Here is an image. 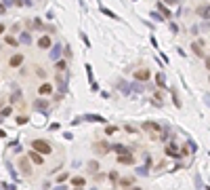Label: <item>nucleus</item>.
<instances>
[{
  "instance_id": "f257e3e1",
  "label": "nucleus",
  "mask_w": 210,
  "mask_h": 190,
  "mask_svg": "<svg viewBox=\"0 0 210 190\" xmlns=\"http://www.w3.org/2000/svg\"><path fill=\"white\" fill-rule=\"evenodd\" d=\"M32 150L40 152V154H50V152H53L50 144H48V142H44V140H34V142H32Z\"/></svg>"
},
{
  "instance_id": "f03ea898",
  "label": "nucleus",
  "mask_w": 210,
  "mask_h": 190,
  "mask_svg": "<svg viewBox=\"0 0 210 190\" xmlns=\"http://www.w3.org/2000/svg\"><path fill=\"white\" fill-rule=\"evenodd\" d=\"M57 83H59V97H63L67 91V78L65 74H57Z\"/></svg>"
},
{
  "instance_id": "7ed1b4c3",
  "label": "nucleus",
  "mask_w": 210,
  "mask_h": 190,
  "mask_svg": "<svg viewBox=\"0 0 210 190\" xmlns=\"http://www.w3.org/2000/svg\"><path fill=\"white\" fill-rule=\"evenodd\" d=\"M23 59H25V57H23L21 53H15V55L8 59V66H11V68H19V66L23 63Z\"/></svg>"
},
{
  "instance_id": "20e7f679",
  "label": "nucleus",
  "mask_w": 210,
  "mask_h": 190,
  "mask_svg": "<svg viewBox=\"0 0 210 190\" xmlns=\"http://www.w3.org/2000/svg\"><path fill=\"white\" fill-rule=\"evenodd\" d=\"M42 156H44V154H40V152H36V150H32L27 158H30V161H32L34 165H42V163H44V158H42Z\"/></svg>"
},
{
  "instance_id": "39448f33",
  "label": "nucleus",
  "mask_w": 210,
  "mask_h": 190,
  "mask_svg": "<svg viewBox=\"0 0 210 190\" xmlns=\"http://www.w3.org/2000/svg\"><path fill=\"white\" fill-rule=\"evenodd\" d=\"M118 163H122V165H132L134 158H132L130 152H126V154H120V156H118Z\"/></svg>"
},
{
  "instance_id": "423d86ee",
  "label": "nucleus",
  "mask_w": 210,
  "mask_h": 190,
  "mask_svg": "<svg viewBox=\"0 0 210 190\" xmlns=\"http://www.w3.org/2000/svg\"><path fill=\"white\" fill-rule=\"evenodd\" d=\"M134 78H137V80H143V83H145V80L149 78V70H147V68H143V70H137V72H134Z\"/></svg>"
},
{
  "instance_id": "0eeeda50",
  "label": "nucleus",
  "mask_w": 210,
  "mask_h": 190,
  "mask_svg": "<svg viewBox=\"0 0 210 190\" xmlns=\"http://www.w3.org/2000/svg\"><path fill=\"white\" fill-rule=\"evenodd\" d=\"M50 45H53L50 36H40V40H38V47L40 49H50Z\"/></svg>"
},
{
  "instance_id": "6e6552de",
  "label": "nucleus",
  "mask_w": 210,
  "mask_h": 190,
  "mask_svg": "<svg viewBox=\"0 0 210 190\" xmlns=\"http://www.w3.org/2000/svg\"><path fill=\"white\" fill-rule=\"evenodd\" d=\"M34 108H36L38 112H46V108H48V103H46L44 99H36V101H34Z\"/></svg>"
},
{
  "instance_id": "1a4fd4ad",
  "label": "nucleus",
  "mask_w": 210,
  "mask_h": 190,
  "mask_svg": "<svg viewBox=\"0 0 210 190\" xmlns=\"http://www.w3.org/2000/svg\"><path fill=\"white\" fill-rule=\"evenodd\" d=\"M156 83H158V87H166V74L164 72H158L156 74Z\"/></svg>"
},
{
  "instance_id": "9d476101",
  "label": "nucleus",
  "mask_w": 210,
  "mask_h": 190,
  "mask_svg": "<svg viewBox=\"0 0 210 190\" xmlns=\"http://www.w3.org/2000/svg\"><path fill=\"white\" fill-rule=\"evenodd\" d=\"M38 93H40V95H48V93H53V85H48V83H44V85H40V89H38Z\"/></svg>"
},
{
  "instance_id": "9b49d317",
  "label": "nucleus",
  "mask_w": 210,
  "mask_h": 190,
  "mask_svg": "<svg viewBox=\"0 0 210 190\" xmlns=\"http://www.w3.org/2000/svg\"><path fill=\"white\" fill-rule=\"evenodd\" d=\"M198 15L204 17V19H210V6H200L198 8Z\"/></svg>"
},
{
  "instance_id": "f8f14e48",
  "label": "nucleus",
  "mask_w": 210,
  "mask_h": 190,
  "mask_svg": "<svg viewBox=\"0 0 210 190\" xmlns=\"http://www.w3.org/2000/svg\"><path fill=\"white\" fill-rule=\"evenodd\" d=\"M191 49H193V53H195L198 57H204V51L200 47V42H191Z\"/></svg>"
},
{
  "instance_id": "ddd939ff",
  "label": "nucleus",
  "mask_w": 210,
  "mask_h": 190,
  "mask_svg": "<svg viewBox=\"0 0 210 190\" xmlns=\"http://www.w3.org/2000/svg\"><path fill=\"white\" fill-rule=\"evenodd\" d=\"M59 55H61V45H55L53 51H50V59H57Z\"/></svg>"
},
{
  "instance_id": "4468645a",
  "label": "nucleus",
  "mask_w": 210,
  "mask_h": 190,
  "mask_svg": "<svg viewBox=\"0 0 210 190\" xmlns=\"http://www.w3.org/2000/svg\"><path fill=\"white\" fill-rule=\"evenodd\" d=\"M84 120H92V123H103V118H101V116H97V114H86V116H84Z\"/></svg>"
},
{
  "instance_id": "2eb2a0df",
  "label": "nucleus",
  "mask_w": 210,
  "mask_h": 190,
  "mask_svg": "<svg viewBox=\"0 0 210 190\" xmlns=\"http://www.w3.org/2000/svg\"><path fill=\"white\" fill-rule=\"evenodd\" d=\"M143 129H147V131H158L160 125H156V123H143Z\"/></svg>"
},
{
  "instance_id": "dca6fc26",
  "label": "nucleus",
  "mask_w": 210,
  "mask_h": 190,
  "mask_svg": "<svg viewBox=\"0 0 210 190\" xmlns=\"http://www.w3.org/2000/svg\"><path fill=\"white\" fill-rule=\"evenodd\" d=\"M19 42H23V45H30V42H32V36H30L27 32H23V34H21V38H19Z\"/></svg>"
},
{
  "instance_id": "f3484780",
  "label": "nucleus",
  "mask_w": 210,
  "mask_h": 190,
  "mask_svg": "<svg viewBox=\"0 0 210 190\" xmlns=\"http://www.w3.org/2000/svg\"><path fill=\"white\" fill-rule=\"evenodd\" d=\"M4 42H6L8 47H17V45H19V40H17V38H13V36H6V38H4Z\"/></svg>"
},
{
  "instance_id": "a211bd4d",
  "label": "nucleus",
  "mask_w": 210,
  "mask_h": 190,
  "mask_svg": "<svg viewBox=\"0 0 210 190\" xmlns=\"http://www.w3.org/2000/svg\"><path fill=\"white\" fill-rule=\"evenodd\" d=\"M72 184H74V188H82L84 186V178H74Z\"/></svg>"
},
{
  "instance_id": "6ab92c4d",
  "label": "nucleus",
  "mask_w": 210,
  "mask_h": 190,
  "mask_svg": "<svg viewBox=\"0 0 210 190\" xmlns=\"http://www.w3.org/2000/svg\"><path fill=\"white\" fill-rule=\"evenodd\" d=\"M95 148H97L99 152H107V150H109V146H105L103 142H97V144H95Z\"/></svg>"
},
{
  "instance_id": "aec40b11",
  "label": "nucleus",
  "mask_w": 210,
  "mask_h": 190,
  "mask_svg": "<svg viewBox=\"0 0 210 190\" xmlns=\"http://www.w3.org/2000/svg\"><path fill=\"white\" fill-rule=\"evenodd\" d=\"M114 150L118 152V154H126L128 150H126V146H122V144H118V146H114Z\"/></svg>"
},
{
  "instance_id": "412c9836",
  "label": "nucleus",
  "mask_w": 210,
  "mask_h": 190,
  "mask_svg": "<svg viewBox=\"0 0 210 190\" xmlns=\"http://www.w3.org/2000/svg\"><path fill=\"white\" fill-rule=\"evenodd\" d=\"M21 169H23V171H25V173H27V175H30V173H32V169H30V165H27V161H25V158H23V161H21Z\"/></svg>"
},
{
  "instance_id": "4be33fe9",
  "label": "nucleus",
  "mask_w": 210,
  "mask_h": 190,
  "mask_svg": "<svg viewBox=\"0 0 210 190\" xmlns=\"http://www.w3.org/2000/svg\"><path fill=\"white\" fill-rule=\"evenodd\" d=\"M158 8L162 11V15H164V17H170V8H166L164 4H158Z\"/></svg>"
},
{
  "instance_id": "5701e85b",
  "label": "nucleus",
  "mask_w": 210,
  "mask_h": 190,
  "mask_svg": "<svg viewBox=\"0 0 210 190\" xmlns=\"http://www.w3.org/2000/svg\"><path fill=\"white\" fill-rule=\"evenodd\" d=\"M172 101H174V106H176V108H181V99H179L176 91H172Z\"/></svg>"
},
{
  "instance_id": "b1692460",
  "label": "nucleus",
  "mask_w": 210,
  "mask_h": 190,
  "mask_svg": "<svg viewBox=\"0 0 210 190\" xmlns=\"http://www.w3.org/2000/svg\"><path fill=\"white\" fill-rule=\"evenodd\" d=\"M166 152L170 154V156H176V146H172V144H170V146L166 148Z\"/></svg>"
},
{
  "instance_id": "393cba45",
  "label": "nucleus",
  "mask_w": 210,
  "mask_h": 190,
  "mask_svg": "<svg viewBox=\"0 0 210 190\" xmlns=\"http://www.w3.org/2000/svg\"><path fill=\"white\" fill-rule=\"evenodd\" d=\"M120 184H122V186H130V184H132V178H124V180H122V182H120Z\"/></svg>"
},
{
  "instance_id": "a878e982",
  "label": "nucleus",
  "mask_w": 210,
  "mask_h": 190,
  "mask_svg": "<svg viewBox=\"0 0 210 190\" xmlns=\"http://www.w3.org/2000/svg\"><path fill=\"white\" fill-rule=\"evenodd\" d=\"M63 70H65V61H59L57 63V72H63Z\"/></svg>"
},
{
  "instance_id": "bb28decb",
  "label": "nucleus",
  "mask_w": 210,
  "mask_h": 190,
  "mask_svg": "<svg viewBox=\"0 0 210 190\" xmlns=\"http://www.w3.org/2000/svg\"><path fill=\"white\" fill-rule=\"evenodd\" d=\"M88 169H90V171H97V169H99V165H97V163H95V161H92V163H90V165H88Z\"/></svg>"
},
{
  "instance_id": "cd10ccee",
  "label": "nucleus",
  "mask_w": 210,
  "mask_h": 190,
  "mask_svg": "<svg viewBox=\"0 0 210 190\" xmlns=\"http://www.w3.org/2000/svg\"><path fill=\"white\" fill-rule=\"evenodd\" d=\"M11 112H13V110H11V106H8V108H4V110H2V116H8Z\"/></svg>"
},
{
  "instance_id": "c85d7f7f",
  "label": "nucleus",
  "mask_w": 210,
  "mask_h": 190,
  "mask_svg": "<svg viewBox=\"0 0 210 190\" xmlns=\"http://www.w3.org/2000/svg\"><path fill=\"white\" fill-rule=\"evenodd\" d=\"M17 123H19V125H23V123H27V118H25V116H19V118H17Z\"/></svg>"
},
{
  "instance_id": "c756f323",
  "label": "nucleus",
  "mask_w": 210,
  "mask_h": 190,
  "mask_svg": "<svg viewBox=\"0 0 210 190\" xmlns=\"http://www.w3.org/2000/svg\"><path fill=\"white\" fill-rule=\"evenodd\" d=\"M114 131H116V127H105V133H107V135H109V133H114Z\"/></svg>"
},
{
  "instance_id": "7c9ffc66",
  "label": "nucleus",
  "mask_w": 210,
  "mask_h": 190,
  "mask_svg": "<svg viewBox=\"0 0 210 190\" xmlns=\"http://www.w3.org/2000/svg\"><path fill=\"white\" fill-rule=\"evenodd\" d=\"M109 180H118V173L116 171H109Z\"/></svg>"
},
{
  "instance_id": "2f4dec72",
  "label": "nucleus",
  "mask_w": 210,
  "mask_h": 190,
  "mask_svg": "<svg viewBox=\"0 0 210 190\" xmlns=\"http://www.w3.org/2000/svg\"><path fill=\"white\" fill-rule=\"evenodd\" d=\"M36 72H38V76H40V78H44V76H46V74H44V70H40V68H36Z\"/></svg>"
},
{
  "instance_id": "473e14b6",
  "label": "nucleus",
  "mask_w": 210,
  "mask_h": 190,
  "mask_svg": "<svg viewBox=\"0 0 210 190\" xmlns=\"http://www.w3.org/2000/svg\"><path fill=\"white\" fill-rule=\"evenodd\" d=\"M204 101H206V103L210 106V95H206V97H204Z\"/></svg>"
},
{
  "instance_id": "72a5a7b5",
  "label": "nucleus",
  "mask_w": 210,
  "mask_h": 190,
  "mask_svg": "<svg viewBox=\"0 0 210 190\" xmlns=\"http://www.w3.org/2000/svg\"><path fill=\"white\" fill-rule=\"evenodd\" d=\"M204 63H206V68H208V70H210V57H208V59H206V61H204Z\"/></svg>"
},
{
  "instance_id": "f704fd0d",
  "label": "nucleus",
  "mask_w": 210,
  "mask_h": 190,
  "mask_svg": "<svg viewBox=\"0 0 210 190\" xmlns=\"http://www.w3.org/2000/svg\"><path fill=\"white\" fill-rule=\"evenodd\" d=\"M0 34H4V23H0Z\"/></svg>"
},
{
  "instance_id": "c9c22d12",
  "label": "nucleus",
  "mask_w": 210,
  "mask_h": 190,
  "mask_svg": "<svg viewBox=\"0 0 210 190\" xmlns=\"http://www.w3.org/2000/svg\"><path fill=\"white\" fill-rule=\"evenodd\" d=\"M130 190H141V188H137V186H134V188H130Z\"/></svg>"
},
{
  "instance_id": "e433bc0d",
  "label": "nucleus",
  "mask_w": 210,
  "mask_h": 190,
  "mask_svg": "<svg viewBox=\"0 0 210 190\" xmlns=\"http://www.w3.org/2000/svg\"><path fill=\"white\" fill-rule=\"evenodd\" d=\"M74 190H80V188H74Z\"/></svg>"
}]
</instances>
